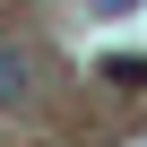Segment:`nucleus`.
<instances>
[{
	"instance_id": "f257e3e1",
	"label": "nucleus",
	"mask_w": 147,
	"mask_h": 147,
	"mask_svg": "<svg viewBox=\"0 0 147 147\" xmlns=\"http://www.w3.org/2000/svg\"><path fill=\"white\" fill-rule=\"evenodd\" d=\"M18 104H35V61L18 43H0V113H18Z\"/></svg>"
},
{
	"instance_id": "f03ea898",
	"label": "nucleus",
	"mask_w": 147,
	"mask_h": 147,
	"mask_svg": "<svg viewBox=\"0 0 147 147\" xmlns=\"http://www.w3.org/2000/svg\"><path fill=\"white\" fill-rule=\"evenodd\" d=\"M104 78L113 87H147V61H104Z\"/></svg>"
}]
</instances>
